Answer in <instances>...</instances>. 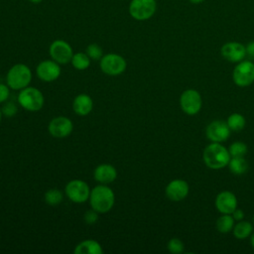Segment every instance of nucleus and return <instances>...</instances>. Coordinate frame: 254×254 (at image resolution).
Here are the masks:
<instances>
[{
  "instance_id": "28",
  "label": "nucleus",
  "mask_w": 254,
  "mask_h": 254,
  "mask_svg": "<svg viewBox=\"0 0 254 254\" xmlns=\"http://www.w3.org/2000/svg\"><path fill=\"white\" fill-rule=\"evenodd\" d=\"M168 250L173 254H181L184 252L185 245L183 241L179 238H171L167 244Z\"/></svg>"
},
{
  "instance_id": "19",
  "label": "nucleus",
  "mask_w": 254,
  "mask_h": 254,
  "mask_svg": "<svg viewBox=\"0 0 254 254\" xmlns=\"http://www.w3.org/2000/svg\"><path fill=\"white\" fill-rule=\"evenodd\" d=\"M73 253L75 254H102L103 248L101 244L93 239H86L79 242L74 250Z\"/></svg>"
},
{
  "instance_id": "32",
  "label": "nucleus",
  "mask_w": 254,
  "mask_h": 254,
  "mask_svg": "<svg viewBox=\"0 0 254 254\" xmlns=\"http://www.w3.org/2000/svg\"><path fill=\"white\" fill-rule=\"evenodd\" d=\"M231 215H232V217L234 218V220H237V221L243 220V218H244V212H243V210L240 209V208H237V207L232 211Z\"/></svg>"
},
{
  "instance_id": "2",
  "label": "nucleus",
  "mask_w": 254,
  "mask_h": 254,
  "mask_svg": "<svg viewBox=\"0 0 254 254\" xmlns=\"http://www.w3.org/2000/svg\"><path fill=\"white\" fill-rule=\"evenodd\" d=\"M230 157L228 149L216 142L207 145L202 154L204 164L212 170H219L226 167L230 161Z\"/></svg>"
},
{
  "instance_id": "37",
  "label": "nucleus",
  "mask_w": 254,
  "mask_h": 254,
  "mask_svg": "<svg viewBox=\"0 0 254 254\" xmlns=\"http://www.w3.org/2000/svg\"><path fill=\"white\" fill-rule=\"evenodd\" d=\"M2 117H3V113H2V110H1V107H0V123L2 121Z\"/></svg>"
},
{
  "instance_id": "18",
  "label": "nucleus",
  "mask_w": 254,
  "mask_h": 254,
  "mask_svg": "<svg viewBox=\"0 0 254 254\" xmlns=\"http://www.w3.org/2000/svg\"><path fill=\"white\" fill-rule=\"evenodd\" d=\"M93 108V100L86 93H80L76 95L72 101V110L79 116L88 115Z\"/></svg>"
},
{
  "instance_id": "29",
  "label": "nucleus",
  "mask_w": 254,
  "mask_h": 254,
  "mask_svg": "<svg viewBox=\"0 0 254 254\" xmlns=\"http://www.w3.org/2000/svg\"><path fill=\"white\" fill-rule=\"evenodd\" d=\"M1 110H2L3 116H5V117H13L18 112V106L13 101H8L7 100L4 103H2Z\"/></svg>"
},
{
  "instance_id": "34",
  "label": "nucleus",
  "mask_w": 254,
  "mask_h": 254,
  "mask_svg": "<svg viewBox=\"0 0 254 254\" xmlns=\"http://www.w3.org/2000/svg\"><path fill=\"white\" fill-rule=\"evenodd\" d=\"M190 3H191V4H194V5H197V4H200V3H202L204 0H188Z\"/></svg>"
},
{
  "instance_id": "14",
  "label": "nucleus",
  "mask_w": 254,
  "mask_h": 254,
  "mask_svg": "<svg viewBox=\"0 0 254 254\" xmlns=\"http://www.w3.org/2000/svg\"><path fill=\"white\" fill-rule=\"evenodd\" d=\"M189 184L182 179H175L171 181L165 190L166 196L172 201H181L189 194Z\"/></svg>"
},
{
  "instance_id": "3",
  "label": "nucleus",
  "mask_w": 254,
  "mask_h": 254,
  "mask_svg": "<svg viewBox=\"0 0 254 254\" xmlns=\"http://www.w3.org/2000/svg\"><path fill=\"white\" fill-rule=\"evenodd\" d=\"M32 80V71L25 64L12 65L6 74V83L13 90H21L29 86Z\"/></svg>"
},
{
  "instance_id": "27",
  "label": "nucleus",
  "mask_w": 254,
  "mask_h": 254,
  "mask_svg": "<svg viewBox=\"0 0 254 254\" xmlns=\"http://www.w3.org/2000/svg\"><path fill=\"white\" fill-rule=\"evenodd\" d=\"M85 53L92 61H99L103 56V51H102L101 47L95 43L89 44L86 47Z\"/></svg>"
},
{
  "instance_id": "1",
  "label": "nucleus",
  "mask_w": 254,
  "mask_h": 254,
  "mask_svg": "<svg viewBox=\"0 0 254 254\" xmlns=\"http://www.w3.org/2000/svg\"><path fill=\"white\" fill-rule=\"evenodd\" d=\"M88 201L91 208L99 213H106L115 203V194L107 185L99 184L90 190Z\"/></svg>"
},
{
  "instance_id": "5",
  "label": "nucleus",
  "mask_w": 254,
  "mask_h": 254,
  "mask_svg": "<svg viewBox=\"0 0 254 254\" xmlns=\"http://www.w3.org/2000/svg\"><path fill=\"white\" fill-rule=\"evenodd\" d=\"M157 11L156 0H131L128 6L129 15L136 21H147Z\"/></svg>"
},
{
  "instance_id": "35",
  "label": "nucleus",
  "mask_w": 254,
  "mask_h": 254,
  "mask_svg": "<svg viewBox=\"0 0 254 254\" xmlns=\"http://www.w3.org/2000/svg\"><path fill=\"white\" fill-rule=\"evenodd\" d=\"M250 243H251V246L254 248V232H252L250 235Z\"/></svg>"
},
{
  "instance_id": "20",
  "label": "nucleus",
  "mask_w": 254,
  "mask_h": 254,
  "mask_svg": "<svg viewBox=\"0 0 254 254\" xmlns=\"http://www.w3.org/2000/svg\"><path fill=\"white\" fill-rule=\"evenodd\" d=\"M232 231L235 238L243 240L251 235V233L253 232V225L249 221L240 220L236 224H234Z\"/></svg>"
},
{
  "instance_id": "33",
  "label": "nucleus",
  "mask_w": 254,
  "mask_h": 254,
  "mask_svg": "<svg viewBox=\"0 0 254 254\" xmlns=\"http://www.w3.org/2000/svg\"><path fill=\"white\" fill-rule=\"evenodd\" d=\"M245 49H246V55H248L251 58H254V40L250 41L245 46Z\"/></svg>"
},
{
  "instance_id": "11",
  "label": "nucleus",
  "mask_w": 254,
  "mask_h": 254,
  "mask_svg": "<svg viewBox=\"0 0 254 254\" xmlns=\"http://www.w3.org/2000/svg\"><path fill=\"white\" fill-rule=\"evenodd\" d=\"M73 130L72 121L65 116H57L53 118L48 125V131L54 138L62 139L69 136Z\"/></svg>"
},
{
  "instance_id": "4",
  "label": "nucleus",
  "mask_w": 254,
  "mask_h": 254,
  "mask_svg": "<svg viewBox=\"0 0 254 254\" xmlns=\"http://www.w3.org/2000/svg\"><path fill=\"white\" fill-rule=\"evenodd\" d=\"M17 100L22 108L30 112L41 110L45 103V97L42 91L33 86H27L21 89Z\"/></svg>"
},
{
  "instance_id": "21",
  "label": "nucleus",
  "mask_w": 254,
  "mask_h": 254,
  "mask_svg": "<svg viewBox=\"0 0 254 254\" xmlns=\"http://www.w3.org/2000/svg\"><path fill=\"white\" fill-rule=\"evenodd\" d=\"M228 168L233 175L241 176L248 170V163L244 157H231Z\"/></svg>"
},
{
  "instance_id": "38",
  "label": "nucleus",
  "mask_w": 254,
  "mask_h": 254,
  "mask_svg": "<svg viewBox=\"0 0 254 254\" xmlns=\"http://www.w3.org/2000/svg\"><path fill=\"white\" fill-rule=\"evenodd\" d=\"M253 219H254V215H253Z\"/></svg>"
},
{
  "instance_id": "16",
  "label": "nucleus",
  "mask_w": 254,
  "mask_h": 254,
  "mask_svg": "<svg viewBox=\"0 0 254 254\" xmlns=\"http://www.w3.org/2000/svg\"><path fill=\"white\" fill-rule=\"evenodd\" d=\"M215 207L220 213L231 214L237 207V198L235 194L229 190L220 191L215 198Z\"/></svg>"
},
{
  "instance_id": "10",
  "label": "nucleus",
  "mask_w": 254,
  "mask_h": 254,
  "mask_svg": "<svg viewBox=\"0 0 254 254\" xmlns=\"http://www.w3.org/2000/svg\"><path fill=\"white\" fill-rule=\"evenodd\" d=\"M180 105L186 114H197L202 105V99L199 92L192 88L186 89L180 96Z\"/></svg>"
},
{
  "instance_id": "6",
  "label": "nucleus",
  "mask_w": 254,
  "mask_h": 254,
  "mask_svg": "<svg viewBox=\"0 0 254 254\" xmlns=\"http://www.w3.org/2000/svg\"><path fill=\"white\" fill-rule=\"evenodd\" d=\"M99 66L103 73L110 76H116L122 74L125 71L127 67V63L122 56L114 53H109L103 55L102 58L99 60Z\"/></svg>"
},
{
  "instance_id": "36",
  "label": "nucleus",
  "mask_w": 254,
  "mask_h": 254,
  "mask_svg": "<svg viewBox=\"0 0 254 254\" xmlns=\"http://www.w3.org/2000/svg\"><path fill=\"white\" fill-rule=\"evenodd\" d=\"M28 1L33 3V4H40V3L43 2V0H28Z\"/></svg>"
},
{
  "instance_id": "9",
  "label": "nucleus",
  "mask_w": 254,
  "mask_h": 254,
  "mask_svg": "<svg viewBox=\"0 0 254 254\" xmlns=\"http://www.w3.org/2000/svg\"><path fill=\"white\" fill-rule=\"evenodd\" d=\"M49 55L51 59L59 64H66L70 63L73 55L71 46L64 40H55L49 47Z\"/></svg>"
},
{
  "instance_id": "17",
  "label": "nucleus",
  "mask_w": 254,
  "mask_h": 254,
  "mask_svg": "<svg viewBox=\"0 0 254 254\" xmlns=\"http://www.w3.org/2000/svg\"><path fill=\"white\" fill-rule=\"evenodd\" d=\"M94 180L102 185L113 183L117 178V170L111 164H100L93 171Z\"/></svg>"
},
{
  "instance_id": "30",
  "label": "nucleus",
  "mask_w": 254,
  "mask_h": 254,
  "mask_svg": "<svg viewBox=\"0 0 254 254\" xmlns=\"http://www.w3.org/2000/svg\"><path fill=\"white\" fill-rule=\"evenodd\" d=\"M98 218H99V212H97L93 208H90L87 211H85L84 216H83V219H84L85 223L88 224V225L95 224L97 222Z\"/></svg>"
},
{
  "instance_id": "15",
  "label": "nucleus",
  "mask_w": 254,
  "mask_h": 254,
  "mask_svg": "<svg viewBox=\"0 0 254 254\" xmlns=\"http://www.w3.org/2000/svg\"><path fill=\"white\" fill-rule=\"evenodd\" d=\"M221 56L230 63H239L246 56L245 46L239 42H227L220 49Z\"/></svg>"
},
{
  "instance_id": "24",
  "label": "nucleus",
  "mask_w": 254,
  "mask_h": 254,
  "mask_svg": "<svg viewBox=\"0 0 254 254\" xmlns=\"http://www.w3.org/2000/svg\"><path fill=\"white\" fill-rule=\"evenodd\" d=\"M44 199L47 204L51 206H57L64 199V194L59 189H50L44 194Z\"/></svg>"
},
{
  "instance_id": "12",
  "label": "nucleus",
  "mask_w": 254,
  "mask_h": 254,
  "mask_svg": "<svg viewBox=\"0 0 254 254\" xmlns=\"http://www.w3.org/2000/svg\"><path fill=\"white\" fill-rule=\"evenodd\" d=\"M37 76L45 82H52L61 75V64L51 60H45L38 64L36 67Z\"/></svg>"
},
{
  "instance_id": "23",
  "label": "nucleus",
  "mask_w": 254,
  "mask_h": 254,
  "mask_svg": "<svg viewBox=\"0 0 254 254\" xmlns=\"http://www.w3.org/2000/svg\"><path fill=\"white\" fill-rule=\"evenodd\" d=\"M234 221L231 214L222 213L216 220V229L220 233H228L233 229Z\"/></svg>"
},
{
  "instance_id": "8",
  "label": "nucleus",
  "mask_w": 254,
  "mask_h": 254,
  "mask_svg": "<svg viewBox=\"0 0 254 254\" xmlns=\"http://www.w3.org/2000/svg\"><path fill=\"white\" fill-rule=\"evenodd\" d=\"M232 78L236 85L245 87L254 82V64L250 61L239 62L232 72Z\"/></svg>"
},
{
  "instance_id": "7",
  "label": "nucleus",
  "mask_w": 254,
  "mask_h": 254,
  "mask_svg": "<svg viewBox=\"0 0 254 254\" xmlns=\"http://www.w3.org/2000/svg\"><path fill=\"white\" fill-rule=\"evenodd\" d=\"M90 188L86 182L75 179L69 181L64 187V193L67 198L75 203H82L88 200Z\"/></svg>"
},
{
  "instance_id": "26",
  "label": "nucleus",
  "mask_w": 254,
  "mask_h": 254,
  "mask_svg": "<svg viewBox=\"0 0 254 254\" xmlns=\"http://www.w3.org/2000/svg\"><path fill=\"white\" fill-rule=\"evenodd\" d=\"M247 150L248 148L246 144L241 141L233 142L228 148L231 157H244L247 154Z\"/></svg>"
},
{
  "instance_id": "13",
  "label": "nucleus",
  "mask_w": 254,
  "mask_h": 254,
  "mask_svg": "<svg viewBox=\"0 0 254 254\" xmlns=\"http://www.w3.org/2000/svg\"><path fill=\"white\" fill-rule=\"evenodd\" d=\"M230 131L231 130L229 129L226 122L222 120H214L207 125L205 129V135L211 142L222 143L228 139Z\"/></svg>"
},
{
  "instance_id": "25",
  "label": "nucleus",
  "mask_w": 254,
  "mask_h": 254,
  "mask_svg": "<svg viewBox=\"0 0 254 254\" xmlns=\"http://www.w3.org/2000/svg\"><path fill=\"white\" fill-rule=\"evenodd\" d=\"M226 123L231 131H240L245 127L246 120L242 114L232 113L228 116Z\"/></svg>"
},
{
  "instance_id": "22",
  "label": "nucleus",
  "mask_w": 254,
  "mask_h": 254,
  "mask_svg": "<svg viewBox=\"0 0 254 254\" xmlns=\"http://www.w3.org/2000/svg\"><path fill=\"white\" fill-rule=\"evenodd\" d=\"M90 58L86 55V53L82 52L73 53L72 58L70 60L71 65L77 70H85L86 68H88L90 65Z\"/></svg>"
},
{
  "instance_id": "31",
  "label": "nucleus",
  "mask_w": 254,
  "mask_h": 254,
  "mask_svg": "<svg viewBox=\"0 0 254 254\" xmlns=\"http://www.w3.org/2000/svg\"><path fill=\"white\" fill-rule=\"evenodd\" d=\"M10 87L4 83L0 82V103H4L5 101L8 100L9 95H10Z\"/></svg>"
}]
</instances>
